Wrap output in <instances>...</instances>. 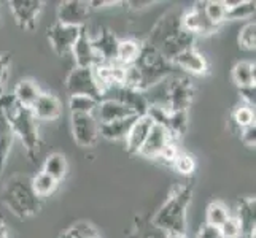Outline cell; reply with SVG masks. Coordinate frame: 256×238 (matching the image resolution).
Wrapping results in <instances>:
<instances>
[{"label":"cell","mask_w":256,"mask_h":238,"mask_svg":"<svg viewBox=\"0 0 256 238\" xmlns=\"http://www.w3.org/2000/svg\"><path fill=\"white\" fill-rule=\"evenodd\" d=\"M191 200V186L183 183L174 188L169 199L153 218V226L169 235H184L186 207Z\"/></svg>","instance_id":"cell-1"},{"label":"cell","mask_w":256,"mask_h":238,"mask_svg":"<svg viewBox=\"0 0 256 238\" xmlns=\"http://www.w3.org/2000/svg\"><path fill=\"white\" fill-rule=\"evenodd\" d=\"M2 111L13 130V134L20 137V140L22 142L26 154H28L30 161H35L40 153L42 142L37 129V119L34 118L30 108L22 107V105H20L13 99L10 103L5 105Z\"/></svg>","instance_id":"cell-2"},{"label":"cell","mask_w":256,"mask_h":238,"mask_svg":"<svg viewBox=\"0 0 256 238\" xmlns=\"http://www.w3.org/2000/svg\"><path fill=\"white\" fill-rule=\"evenodd\" d=\"M32 178L28 176H14L13 180L8 181V184L4 189L2 200L4 204L10 208V211L18 216V218H29L38 213L40 210V197L34 192Z\"/></svg>","instance_id":"cell-3"},{"label":"cell","mask_w":256,"mask_h":238,"mask_svg":"<svg viewBox=\"0 0 256 238\" xmlns=\"http://www.w3.org/2000/svg\"><path fill=\"white\" fill-rule=\"evenodd\" d=\"M66 89L68 95H86L97 102L104 99L102 89L97 83L92 68L75 67L66 79Z\"/></svg>","instance_id":"cell-4"},{"label":"cell","mask_w":256,"mask_h":238,"mask_svg":"<svg viewBox=\"0 0 256 238\" xmlns=\"http://www.w3.org/2000/svg\"><path fill=\"white\" fill-rule=\"evenodd\" d=\"M164 108L167 111H188L194 97V87L188 78H175L164 91Z\"/></svg>","instance_id":"cell-5"},{"label":"cell","mask_w":256,"mask_h":238,"mask_svg":"<svg viewBox=\"0 0 256 238\" xmlns=\"http://www.w3.org/2000/svg\"><path fill=\"white\" fill-rule=\"evenodd\" d=\"M83 29V27H82ZM80 27H72V25H64L60 22H54L46 30V38L51 45V49L56 52V56L64 57L68 52H72L76 38L80 37Z\"/></svg>","instance_id":"cell-6"},{"label":"cell","mask_w":256,"mask_h":238,"mask_svg":"<svg viewBox=\"0 0 256 238\" xmlns=\"http://www.w3.org/2000/svg\"><path fill=\"white\" fill-rule=\"evenodd\" d=\"M43 5L45 2L42 0H10L8 2L18 27L29 32L37 27V17L43 10Z\"/></svg>","instance_id":"cell-7"},{"label":"cell","mask_w":256,"mask_h":238,"mask_svg":"<svg viewBox=\"0 0 256 238\" xmlns=\"http://www.w3.org/2000/svg\"><path fill=\"white\" fill-rule=\"evenodd\" d=\"M72 134L80 148H91L99 138V122L94 114H72Z\"/></svg>","instance_id":"cell-8"},{"label":"cell","mask_w":256,"mask_h":238,"mask_svg":"<svg viewBox=\"0 0 256 238\" xmlns=\"http://www.w3.org/2000/svg\"><path fill=\"white\" fill-rule=\"evenodd\" d=\"M91 5L84 0H66L58 8V22L72 27H86Z\"/></svg>","instance_id":"cell-9"},{"label":"cell","mask_w":256,"mask_h":238,"mask_svg":"<svg viewBox=\"0 0 256 238\" xmlns=\"http://www.w3.org/2000/svg\"><path fill=\"white\" fill-rule=\"evenodd\" d=\"M72 56L75 60V67H83V68H94L102 65V60L99 54L92 48V43L90 38L88 29L83 27L80 32V37L76 38L75 45L72 48Z\"/></svg>","instance_id":"cell-10"},{"label":"cell","mask_w":256,"mask_h":238,"mask_svg":"<svg viewBox=\"0 0 256 238\" xmlns=\"http://www.w3.org/2000/svg\"><path fill=\"white\" fill-rule=\"evenodd\" d=\"M180 25L184 32H188L191 35H208L214 33L218 27L212 25L207 17L204 14V10H202V2H196L191 10L184 11L180 16Z\"/></svg>","instance_id":"cell-11"},{"label":"cell","mask_w":256,"mask_h":238,"mask_svg":"<svg viewBox=\"0 0 256 238\" xmlns=\"http://www.w3.org/2000/svg\"><path fill=\"white\" fill-rule=\"evenodd\" d=\"M90 38L92 43V48L102 60V64H114V60H116V48L120 41L114 37V33L107 27H102L97 37H91L90 35Z\"/></svg>","instance_id":"cell-12"},{"label":"cell","mask_w":256,"mask_h":238,"mask_svg":"<svg viewBox=\"0 0 256 238\" xmlns=\"http://www.w3.org/2000/svg\"><path fill=\"white\" fill-rule=\"evenodd\" d=\"M97 122L99 124H105V122H113L120 119H126L130 116H137L128 105L121 103L120 100L114 99H102L97 105Z\"/></svg>","instance_id":"cell-13"},{"label":"cell","mask_w":256,"mask_h":238,"mask_svg":"<svg viewBox=\"0 0 256 238\" xmlns=\"http://www.w3.org/2000/svg\"><path fill=\"white\" fill-rule=\"evenodd\" d=\"M35 119L40 121H56L62 114V107H60L59 99L51 92H42L40 97L30 108Z\"/></svg>","instance_id":"cell-14"},{"label":"cell","mask_w":256,"mask_h":238,"mask_svg":"<svg viewBox=\"0 0 256 238\" xmlns=\"http://www.w3.org/2000/svg\"><path fill=\"white\" fill-rule=\"evenodd\" d=\"M172 65L184 70V72L190 75H196V76L206 75L208 72L207 59L202 56L196 48H190L186 51H183L182 54H178L172 60Z\"/></svg>","instance_id":"cell-15"},{"label":"cell","mask_w":256,"mask_h":238,"mask_svg":"<svg viewBox=\"0 0 256 238\" xmlns=\"http://www.w3.org/2000/svg\"><path fill=\"white\" fill-rule=\"evenodd\" d=\"M153 124L154 122L152 121V118L146 116V114L137 118V121L132 124L129 134L126 137V151L129 154H138V151L142 149Z\"/></svg>","instance_id":"cell-16"},{"label":"cell","mask_w":256,"mask_h":238,"mask_svg":"<svg viewBox=\"0 0 256 238\" xmlns=\"http://www.w3.org/2000/svg\"><path fill=\"white\" fill-rule=\"evenodd\" d=\"M170 140H174V138L170 137V134L162 126L153 124L142 149L138 151V156H144L146 159H158L161 154V151L164 149V146L169 143Z\"/></svg>","instance_id":"cell-17"},{"label":"cell","mask_w":256,"mask_h":238,"mask_svg":"<svg viewBox=\"0 0 256 238\" xmlns=\"http://www.w3.org/2000/svg\"><path fill=\"white\" fill-rule=\"evenodd\" d=\"M237 219H239L240 227H242V235L246 237H254V229H256V215H254V197L242 199L239 200L237 205Z\"/></svg>","instance_id":"cell-18"},{"label":"cell","mask_w":256,"mask_h":238,"mask_svg":"<svg viewBox=\"0 0 256 238\" xmlns=\"http://www.w3.org/2000/svg\"><path fill=\"white\" fill-rule=\"evenodd\" d=\"M138 116H130L126 119H120V121H113V122H105V124H99V135L112 140V142H116V140L126 138L132 124L137 121Z\"/></svg>","instance_id":"cell-19"},{"label":"cell","mask_w":256,"mask_h":238,"mask_svg":"<svg viewBox=\"0 0 256 238\" xmlns=\"http://www.w3.org/2000/svg\"><path fill=\"white\" fill-rule=\"evenodd\" d=\"M40 94L42 91L37 83L32 81V79H21V81L14 86L13 99L20 105H22V107L32 108V105L40 97Z\"/></svg>","instance_id":"cell-20"},{"label":"cell","mask_w":256,"mask_h":238,"mask_svg":"<svg viewBox=\"0 0 256 238\" xmlns=\"http://www.w3.org/2000/svg\"><path fill=\"white\" fill-rule=\"evenodd\" d=\"M142 46H144V43L137 41L134 38L120 40L118 48H116V60H114V62L122 67L136 64L140 52H142Z\"/></svg>","instance_id":"cell-21"},{"label":"cell","mask_w":256,"mask_h":238,"mask_svg":"<svg viewBox=\"0 0 256 238\" xmlns=\"http://www.w3.org/2000/svg\"><path fill=\"white\" fill-rule=\"evenodd\" d=\"M226 6V21L248 19L256 11L253 0H223Z\"/></svg>","instance_id":"cell-22"},{"label":"cell","mask_w":256,"mask_h":238,"mask_svg":"<svg viewBox=\"0 0 256 238\" xmlns=\"http://www.w3.org/2000/svg\"><path fill=\"white\" fill-rule=\"evenodd\" d=\"M13 140H14L13 130H12L10 124H8L4 111L0 110V178H2V173L5 170L6 159L10 156Z\"/></svg>","instance_id":"cell-23"},{"label":"cell","mask_w":256,"mask_h":238,"mask_svg":"<svg viewBox=\"0 0 256 238\" xmlns=\"http://www.w3.org/2000/svg\"><path fill=\"white\" fill-rule=\"evenodd\" d=\"M43 173H46L48 176H51L54 181H62L67 175V161L66 156L60 153H52L50 154L45 162H43Z\"/></svg>","instance_id":"cell-24"},{"label":"cell","mask_w":256,"mask_h":238,"mask_svg":"<svg viewBox=\"0 0 256 238\" xmlns=\"http://www.w3.org/2000/svg\"><path fill=\"white\" fill-rule=\"evenodd\" d=\"M254 62L250 60H240L232 67V81L237 87L254 86L256 81V70Z\"/></svg>","instance_id":"cell-25"},{"label":"cell","mask_w":256,"mask_h":238,"mask_svg":"<svg viewBox=\"0 0 256 238\" xmlns=\"http://www.w3.org/2000/svg\"><path fill=\"white\" fill-rule=\"evenodd\" d=\"M164 129L169 132L174 140L182 137L188 129V113L186 111H169Z\"/></svg>","instance_id":"cell-26"},{"label":"cell","mask_w":256,"mask_h":238,"mask_svg":"<svg viewBox=\"0 0 256 238\" xmlns=\"http://www.w3.org/2000/svg\"><path fill=\"white\" fill-rule=\"evenodd\" d=\"M202 10L207 17V21L220 27L226 21V6L223 0H208V2H202Z\"/></svg>","instance_id":"cell-27"},{"label":"cell","mask_w":256,"mask_h":238,"mask_svg":"<svg viewBox=\"0 0 256 238\" xmlns=\"http://www.w3.org/2000/svg\"><path fill=\"white\" fill-rule=\"evenodd\" d=\"M99 102L86 95H70L68 108L72 114H94Z\"/></svg>","instance_id":"cell-28"},{"label":"cell","mask_w":256,"mask_h":238,"mask_svg":"<svg viewBox=\"0 0 256 238\" xmlns=\"http://www.w3.org/2000/svg\"><path fill=\"white\" fill-rule=\"evenodd\" d=\"M30 184H32L34 192L37 194V197H40V199L51 196V194L54 192L56 188H58V181H54L51 176H48L46 173H43V172H40L38 175H35L34 178L30 180Z\"/></svg>","instance_id":"cell-29"},{"label":"cell","mask_w":256,"mask_h":238,"mask_svg":"<svg viewBox=\"0 0 256 238\" xmlns=\"http://www.w3.org/2000/svg\"><path fill=\"white\" fill-rule=\"evenodd\" d=\"M228 218H229V210L224 204H222V202H212V204L207 207V223L206 224L215 226L220 229Z\"/></svg>","instance_id":"cell-30"},{"label":"cell","mask_w":256,"mask_h":238,"mask_svg":"<svg viewBox=\"0 0 256 238\" xmlns=\"http://www.w3.org/2000/svg\"><path fill=\"white\" fill-rule=\"evenodd\" d=\"M239 46L246 51H253L256 48V24L246 22L239 32Z\"/></svg>","instance_id":"cell-31"},{"label":"cell","mask_w":256,"mask_h":238,"mask_svg":"<svg viewBox=\"0 0 256 238\" xmlns=\"http://www.w3.org/2000/svg\"><path fill=\"white\" fill-rule=\"evenodd\" d=\"M232 121L236 122V126L239 129L248 127L254 124V108L246 107V105H240L237 107L232 113Z\"/></svg>","instance_id":"cell-32"},{"label":"cell","mask_w":256,"mask_h":238,"mask_svg":"<svg viewBox=\"0 0 256 238\" xmlns=\"http://www.w3.org/2000/svg\"><path fill=\"white\" fill-rule=\"evenodd\" d=\"M174 167L182 175H192L194 170H196V161H194V157L191 154L180 153L174 161Z\"/></svg>","instance_id":"cell-33"},{"label":"cell","mask_w":256,"mask_h":238,"mask_svg":"<svg viewBox=\"0 0 256 238\" xmlns=\"http://www.w3.org/2000/svg\"><path fill=\"white\" fill-rule=\"evenodd\" d=\"M220 234L223 238H239L242 237V227L236 216H229L223 226L220 227Z\"/></svg>","instance_id":"cell-34"},{"label":"cell","mask_w":256,"mask_h":238,"mask_svg":"<svg viewBox=\"0 0 256 238\" xmlns=\"http://www.w3.org/2000/svg\"><path fill=\"white\" fill-rule=\"evenodd\" d=\"M70 231L75 234L76 238H99L96 227L90 223H84V221L75 224L74 227H70Z\"/></svg>","instance_id":"cell-35"},{"label":"cell","mask_w":256,"mask_h":238,"mask_svg":"<svg viewBox=\"0 0 256 238\" xmlns=\"http://www.w3.org/2000/svg\"><path fill=\"white\" fill-rule=\"evenodd\" d=\"M178 154H180V151H178V148H176V145H175V140H170V142L164 146V149L161 151V154L158 159H162V161L167 162V164H174V161H175Z\"/></svg>","instance_id":"cell-36"},{"label":"cell","mask_w":256,"mask_h":238,"mask_svg":"<svg viewBox=\"0 0 256 238\" xmlns=\"http://www.w3.org/2000/svg\"><path fill=\"white\" fill-rule=\"evenodd\" d=\"M240 140L242 143L248 148H254L256 145V124H252L248 127L240 129Z\"/></svg>","instance_id":"cell-37"},{"label":"cell","mask_w":256,"mask_h":238,"mask_svg":"<svg viewBox=\"0 0 256 238\" xmlns=\"http://www.w3.org/2000/svg\"><path fill=\"white\" fill-rule=\"evenodd\" d=\"M10 62H12L10 52H2V54H0V91H2V86L5 84L6 78H8V68H10Z\"/></svg>","instance_id":"cell-38"},{"label":"cell","mask_w":256,"mask_h":238,"mask_svg":"<svg viewBox=\"0 0 256 238\" xmlns=\"http://www.w3.org/2000/svg\"><path fill=\"white\" fill-rule=\"evenodd\" d=\"M239 94L244 100V105L246 107H252L254 108V103H256V91H254V86H246V87H239Z\"/></svg>","instance_id":"cell-39"},{"label":"cell","mask_w":256,"mask_h":238,"mask_svg":"<svg viewBox=\"0 0 256 238\" xmlns=\"http://www.w3.org/2000/svg\"><path fill=\"white\" fill-rule=\"evenodd\" d=\"M196 238H223L222 234H220V229L215 226H210V224H204L198 232Z\"/></svg>","instance_id":"cell-40"},{"label":"cell","mask_w":256,"mask_h":238,"mask_svg":"<svg viewBox=\"0 0 256 238\" xmlns=\"http://www.w3.org/2000/svg\"><path fill=\"white\" fill-rule=\"evenodd\" d=\"M124 5H129V8L130 10H144V8H146V6H152V5H154L156 2L154 0H129V2H122Z\"/></svg>","instance_id":"cell-41"},{"label":"cell","mask_w":256,"mask_h":238,"mask_svg":"<svg viewBox=\"0 0 256 238\" xmlns=\"http://www.w3.org/2000/svg\"><path fill=\"white\" fill-rule=\"evenodd\" d=\"M120 3H122L120 0H92V2H90L91 8H105V6H113Z\"/></svg>","instance_id":"cell-42"},{"label":"cell","mask_w":256,"mask_h":238,"mask_svg":"<svg viewBox=\"0 0 256 238\" xmlns=\"http://www.w3.org/2000/svg\"><path fill=\"white\" fill-rule=\"evenodd\" d=\"M0 238H8V229L2 218H0Z\"/></svg>","instance_id":"cell-43"},{"label":"cell","mask_w":256,"mask_h":238,"mask_svg":"<svg viewBox=\"0 0 256 238\" xmlns=\"http://www.w3.org/2000/svg\"><path fill=\"white\" fill-rule=\"evenodd\" d=\"M59 238H76V237H75V234L68 229V231H66L64 234H60V237H59Z\"/></svg>","instance_id":"cell-44"},{"label":"cell","mask_w":256,"mask_h":238,"mask_svg":"<svg viewBox=\"0 0 256 238\" xmlns=\"http://www.w3.org/2000/svg\"><path fill=\"white\" fill-rule=\"evenodd\" d=\"M167 238H184V235H167Z\"/></svg>","instance_id":"cell-45"},{"label":"cell","mask_w":256,"mask_h":238,"mask_svg":"<svg viewBox=\"0 0 256 238\" xmlns=\"http://www.w3.org/2000/svg\"><path fill=\"white\" fill-rule=\"evenodd\" d=\"M246 238H254V237H246Z\"/></svg>","instance_id":"cell-46"},{"label":"cell","mask_w":256,"mask_h":238,"mask_svg":"<svg viewBox=\"0 0 256 238\" xmlns=\"http://www.w3.org/2000/svg\"><path fill=\"white\" fill-rule=\"evenodd\" d=\"M0 94H2V91H0Z\"/></svg>","instance_id":"cell-47"}]
</instances>
